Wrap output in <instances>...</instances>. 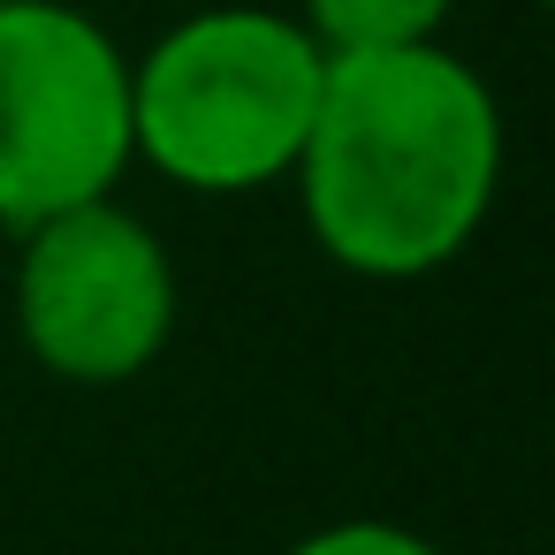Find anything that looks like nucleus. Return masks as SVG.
<instances>
[{
    "instance_id": "nucleus-1",
    "label": "nucleus",
    "mask_w": 555,
    "mask_h": 555,
    "mask_svg": "<svg viewBox=\"0 0 555 555\" xmlns=\"http://www.w3.org/2000/svg\"><path fill=\"white\" fill-rule=\"evenodd\" d=\"M312 244L358 282H418L449 267L502 183V107L441 39L327 54L297 153Z\"/></svg>"
},
{
    "instance_id": "nucleus-2",
    "label": "nucleus",
    "mask_w": 555,
    "mask_h": 555,
    "mask_svg": "<svg viewBox=\"0 0 555 555\" xmlns=\"http://www.w3.org/2000/svg\"><path fill=\"white\" fill-rule=\"evenodd\" d=\"M327 54L297 16L198 9L130 62V153L206 198L267 191L297 168Z\"/></svg>"
},
{
    "instance_id": "nucleus-3",
    "label": "nucleus",
    "mask_w": 555,
    "mask_h": 555,
    "mask_svg": "<svg viewBox=\"0 0 555 555\" xmlns=\"http://www.w3.org/2000/svg\"><path fill=\"white\" fill-rule=\"evenodd\" d=\"M130 62L69 0L0 9V229L115 198L130 168Z\"/></svg>"
},
{
    "instance_id": "nucleus-4",
    "label": "nucleus",
    "mask_w": 555,
    "mask_h": 555,
    "mask_svg": "<svg viewBox=\"0 0 555 555\" xmlns=\"http://www.w3.org/2000/svg\"><path fill=\"white\" fill-rule=\"evenodd\" d=\"M16 335L54 380H138L176 335V267L160 236L115 198L31 221L16 259Z\"/></svg>"
},
{
    "instance_id": "nucleus-5",
    "label": "nucleus",
    "mask_w": 555,
    "mask_h": 555,
    "mask_svg": "<svg viewBox=\"0 0 555 555\" xmlns=\"http://www.w3.org/2000/svg\"><path fill=\"white\" fill-rule=\"evenodd\" d=\"M456 0H305V31L320 54H373V47H426L441 39Z\"/></svg>"
},
{
    "instance_id": "nucleus-6",
    "label": "nucleus",
    "mask_w": 555,
    "mask_h": 555,
    "mask_svg": "<svg viewBox=\"0 0 555 555\" xmlns=\"http://www.w3.org/2000/svg\"><path fill=\"white\" fill-rule=\"evenodd\" d=\"M289 555H441V547L411 525H388V517H343V525L305 532Z\"/></svg>"
},
{
    "instance_id": "nucleus-7",
    "label": "nucleus",
    "mask_w": 555,
    "mask_h": 555,
    "mask_svg": "<svg viewBox=\"0 0 555 555\" xmlns=\"http://www.w3.org/2000/svg\"><path fill=\"white\" fill-rule=\"evenodd\" d=\"M0 9H9V0H0Z\"/></svg>"
}]
</instances>
